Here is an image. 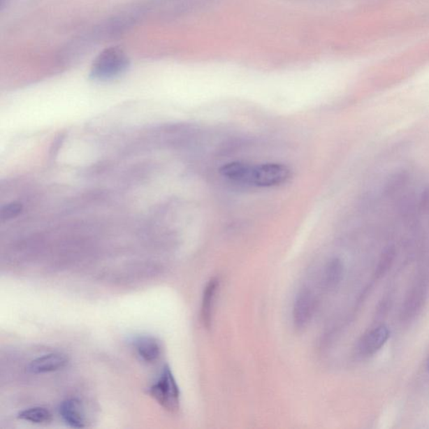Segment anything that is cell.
<instances>
[{"label": "cell", "mask_w": 429, "mask_h": 429, "mask_svg": "<svg viewBox=\"0 0 429 429\" xmlns=\"http://www.w3.org/2000/svg\"><path fill=\"white\" fill-rule=\"evenodd\" d=\"M220 174L229 182L241 186L270 188L282 186L291 177L287 166L279 163H248L234 161L222 166Z\"/></svg>", "instance_id": "cell-1"}, {"label": "cell", "mask_w": 429, "mask_h": 429, "mask_svg": "<svg viewBox=\"0 0 429 429\" xmlns=\"http://www.w3.org/2000/svg\"><path fill=\"white\" fill-rule=\"evenodd\" d=\"M130 66L128 54L117 46L100 52L92 62L89 77L94 81L107 82L119 78Z\"/></svg>", "instance_id": "cell-2"}, {"label": "cell", "mask_w": 429, "mask_h": 429, "mask_svg": "<svg viewBox=\"0 0 429 429\" xmlns=\"http://www.w3.org/2000/svg\"><path fill=\"white\" fill-rule=\"evenodd\" d=\"M217 0H150L145 3L147 13L158 18L174 20L183 18L204 8L211 6Z\"/></svg>", "instance_id": "cell-3"}, {"label": "cell", "mask_w": 429, "mask_h": 429, "mask_svg": "<svg viewBox=\"0 0 429 429\" xmlns=\"http://www.w3.org/2000/svg\"><path fill=\"white\" fill-rule=\"evenodd\" d=\"M149 393L159 405L170 413L180 409V393L177 382L168 365L163 367L157 381L151 385Z\"/></svg>", "instance_id": "cell-4"}, {"label": "cell", "mask_w": 429, "mask_h": 429, "mask_svg": "<svg viewBox=\"0 0 429 429\" xmlns=\"http://www.w3.org/2000/svg\"><path fill=\"white\" fill-rule=\"evenodd\" d=\"M315 310V298L309 289H302L294 301L293 319L298 330L305 329L313 318Z\"/></svg>", "instance_id": "cell-5"}, {"label": "cell", "mask_w": 429, "mask_h": 429, "mask_svg": "<svg viewBox=\"0 0 429 429\" xmlns=\"http://www.w3.org/2000/svg\"><path fill=\"white\" fill-rule=\"evenodd\" d=\"M132 346L134 352L145 363H154L162 354L161 342L151 335H138L133 338Z\"/></svg>", "instance_id": "cell-6"}, {"label": "cell", "mask_w": 429, "mask_h": 429, "mask_svg": "<svg viewBox=\"0 0 429 429\" xmlns=\"http://www.w3.org/2000/svg\"><path fill=\"white\" fill-rule=\"evenodd\" d=\"M59 414L63 421L71 428L86 427L87 420L82 403L77 398L66 399L59 407Z\"/></svg>", "instance_id": "cell-7"}, {"label": "cell", "mask_w": 429, "mask_h": 429, "mask_svg": "<svg viewBox=\"0 0 429 429\" xmlns=\"http://www.w3.org/2000/svg\"><path fill=\"white\" fill-rule=\"evenodd\" d=\"M68 361V357L62 353H50L32 361L28 369L34 374L54 372L65 368Z\"/></svg>", "instance_id": "cell-8"}, {"label": "cell", "mask_w": 429, "mask_h": 429, "mask_svg": "<svg viewBox=\"0 0 429 429\" xmlns=\"http://www.w3.org/2000/svg\"><path fill=\"white\" fill-rule=\"evenodd\" d=\"M390 336V330L388 327L381 326L376 328L361 340L360 351L363 354L372 355L379 351L384 346Z\"/></svg>", "instance_id": "cell-9"}, {"label": "cell", "mask_w": 429, "mask_h": 429, "mask_svg": "<svg viewBox=\"0 0 429 429\" xmlns=\"http://www.w3.org/2000/svg\"><path fill=\"white\" fill-rule=\"evenodd\" d=\"M218 288L219 281L213 279L209 282L204 290L203 304H201V319L207 328L211 327L212 325L214 300Z\"/></svg>", "instance_id": "cell-10"}, {"label": "cell", "mask_w": 429, "mask_h": 429, "mask_svg": "<svg viewBox=\"0 0 429 429\" xmlns=\"http://www.w3.org/2000/svg\"><path fill=\"white\" fill-rule=\"evenodd\" d=\"M344 267L342 261L335 259L331 260L326 267L323 275V283L328 289H333L342 279Z\"/></svg>", "instance_id": "cell-11"}, {"label": "cell", "mask_w": 429, "mask_h": 429, "mask_svg": "<svg viewBox=\"0 0 429 429\" xmlns=\"http://www.w3.org/2000/svg\"><path fill=\"white\" fill-rule=\"evenodd\" d=\"M18 418L23 421L35 423L45 424L52 421V413L45 407H34L21 411Z\"/></svg>", "instance_id": "cell-12"}, {"label": "cell", "mask_w": 429, "mask_h": 429, "mask_svg": "<svg viewBox=\"0 0 429 429\" xmlns=\"http://www.w3.org/2000/svg\"><path fill=\"white\" fill-rule=\"evenodd\" d=\"M24 205L19 201H12V203L4 205L0 211V218L2 221H8L19 217L22 213Z\"/></svg>", "instance_id": "cell-13"}, {"label": "cell", "mask_w": 429, "mask_h": 429, "mask_svg": "<svg viewBox=\"0 0 429 429\" xmlns=\"http://www.w3.org/2000/svg\"><path fill=\"white\" fill-rule=\"evenodd\" d=\"M65 136L63 134H59V136L56 138V140H54L53 144L52 145V148L50 150V159H54L57 157L59 150L64 142Z\"/></svg>", "instance_id": "cell-14"}]
</instances>
